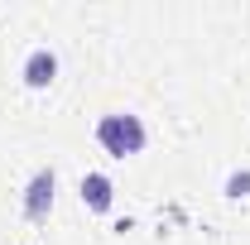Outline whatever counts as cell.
Wrapping results in <instances>:
<instances>
[{
  "label": "cell",
  "mask_w": 250,
  "mask_h": 245,
  "mask_svg": "<svg viewBox=\"0 0 250 245\" xmlns=\"http://www.w3.org/2000/svg\"><path fill=\"white\" fill-rule=\"evenodd\" d=\"M58 53L53 48H29L24 53V67H20V77H24V87L29 92H48L53 82H58Z\"/></svg>",
  "instance_id": "cell-4"
},
{
  "label": "cell",
  "mask_w": 250,
  "mask_h": 245,
  "mask_svg": "<svg viewBox=\"0 0 250 245\" xmlns=\"http://www.w3.org/2000/svg\"><path fill=\"white\" fill-rule=\"evenodd\" d=\"M96 144L111 154V159H135V154H145V144H149V130H145V121L135 111H106L96 121Z\"/></svg>",
  "instance_id": "cell-1"
},
{
  "label": "cell",
  "mask_w": 250,
  "mask_h": 245,
  "mask_svg": "<svg viewBox=\"0 0 250 245\" xmlns=\"http://www.w3.org/2000/svg\"><path fill=\"white\" fill-rule=\"evenodd\" d=\"M53 202H58V168L53 163H43V168H34L29 183H24V197H20V212H24V221H48V212H53Z\"/></svg>",
  "instance_id": "cell-2"
},
{
  "label": "cell",
  "mask_w": 250,
  "mask_h": 245,
  "mask_svg": "<svg viewBox=\"0 0 250 245\" xmlns=\"http://www.w3.org/2000/svg\"><path fill=\"white\" fill-rule=\"evenodd\" d=\"M221 192H226L231 202H250V168H231L226 183H221Z\"/></svg>",
  "instance_id": "cell-5"
},
{
  "label": "cell",
  "mask_w": 250,
  "mask_h": 245,
  "mask_svg": "<svg viewBox=\"0 0 250 245\" xmlns=\"http://www.w3.org/2000/svg\"><path fill=\"white\" fill-rule=\"evenodd\" d=\"M77 197H82V207L96 216H106L116 207V183H111V173H101V168H87L82 178H77Z\"/></svg>",
  "instance_id": "cell-3"
}]
</instances>
